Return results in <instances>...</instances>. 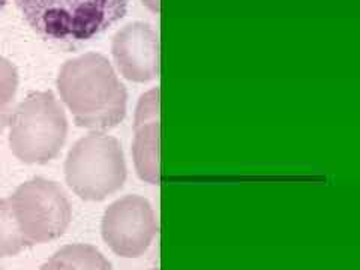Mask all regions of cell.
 I'll return each instance as SVG.
<instances>
[{
	"instance_id": "cell-11",
	"label": "cell",
	"mask_w": 360,
	"mask_h": 270,
	"mask_svg": "<svg viewBox=\"0 0 360 270\" xmlns=\"http://www.w3.org/2000/svg\"><path fill=\"white\" fill-rule=\"evenodd\" d=\"M17 74L6 60L0 59V111L13 110L17 94Z\"/></svg>"
},
{
	"instance_id": "cell-2",
	"label": "cell",
	"mask_w": 360,
	"mask_h": 270,
	"mask_svg": "<svg viewBox=\"0 0 360 270\" xmlns=\"http://www.w3.org/2000/svg\"><path fill=\"white\" fill-rule=\"evenodd\" d=\"M27 25L56 44H80L103 35L127 15L128 0H17Z\"/></svg>"
},
{
	"instance_id": "cell-6",
	"label": "cell",
	"mask_w": 360,
	"mask_h": 270,
	"mask_svg": "<svg viewBox=\"0 0 360 270\" xmlns=\"http://www.w3.org/2000/svg\"><path fill=\"white\" fill-rule=\"evenodd\" d=\"M101 231L116 255L139 258L149 250L158 234L155 210L144 197L127 195L108 206Z\"/></svg>"
},
{
	"instance_id": "cell-13",
	"label": "cell",
	"mask_w": 360,
	"mask_h": 270,
	"mask_svg": "<svg viewBox=\"0 0 360 270\" xmlns=\"http://www.w3.org/2000/svg\"><path fill=\"white\" fill-rule=\"evenodd\" d=\"M143 2L148 5L152 11H155V13L160 11V0H143Z\"/></svg>"
},
{
	"instance_id": "cell-9",
	"label": "cell",
	"mask_w": 360,
	"mask_h": 270,
	"mask_svg": "<svg viewBox=\"0 0 360 270\" xmlns=\"http://www.w3.org/2000/svg\"><path fill=\"white\" fill-rule=\"evenodd\" d=\"M39 270H112L111 263L92 245H65Z\"/></svg>"
},
{
	"instance_id": "cell-12",
	"label": "cell",
	"mask_w": 360,
	"mask_h": 270,
	"mask_svg": "<svg viewBox=\"0 0 360 270\" xmlns=\"http://www.w3.org/2000/svg\"><path fill=\"white\" fill-rule=\"evenodd\" d=\"M11 112L13 110L8 111H0V132H2L8 125H9V119H11Z\"/></svg>"
},
{
	"instance_id": "cell-7",
	"label": "cell",
	"mask_w": 360,
	"mask_h": 270,
	"mask_svg": "<svg viewBox=\"0 0 360 270\" xmlns=\"http://www.w3.org/2000/svg\"><path fill=\"white\" fill-rule=\"evenodd\" d=\"M112 53L120 72L128 80L146 83L160 74L158 35L143 22L127 26L115 39Z\"/></svg>"
},
{
	"instance_id": "cell-5",
	"label": "cell",
	"mask_w": 360,
	"mask_h": 270,
	"mask_svg": "<svg viewBox=\"0 0 360 270\" xmlns=\"http://www.w3.org/2000/svg\"><path fill=\"white\" fill-rule=\"evenodd\" d=\"M27 246L59 239L72 219V207L63 188L44 177L21 184L8 197Z\"/></svg>"
},
{
	"instance_id": "cell-15",
	"label": "cell",
	"mask_w": 360,
	"mask_h": 270,
	"mask_svg": "<svg viewBox=\"0 0 360 270\" xmlns=\"http://www.w3.org/2000/svg\"><path fill=\"white\" fill-rule=\"evenodd\" d=\"M149 270H158V269H149Z\"/></svg>"
},
{
	"instance_id": "cell-4",
	"label": "cell",
	"mask_w": 360,
	"mask_h": 270,
	"mask_svg": "<svg viewBox=\"0 0 360 270\" xmlns=\"http://www.w3.org/2000/svg\"><path fill=\"white\" fill-rule=\"evenodd\" d=\"M66 184L86 201H103L127 180V162L120 143L104 132L78 140L65 162Z\"/></svg>"
},
{
	"instance_id": "cell-3",
	"label": "cell",
	"mask_w": 360,
	"mask_h": 270,
	"mask_svg": "<svg viewBox=\"0 0 360 270\" xmlns=\"http://www.w3.org/2000/svg\"><path fill=\"white\" fill-rule=\"evenodd\" d=\"M8 127L11 150L26 164L54 160L68 135L65 110L51 92L30 94L11 112Z\"/></svg>"
},
{
	"instance_id": "cell-8",
	"label": "cell",
	"mask_w": 360,
	"mask_h": 270,
	"mask_svg": "<svg viewBox=\"0 0 360 270\" xmlns=\"http://www.w3.org/2000/svg\"><path fill=\"white\" fill-rule=\"evenodd\" d=\"M160 90L144 94L134 123V164L141 180L152 185L160 184Z\"/></svg>"
},
{
	"instance_id": "cell-14",
	"label": "cell",
	"mask_w": 360,
	"mask_h": 270,
	"mask_svg": "<svg viewBox=\"0 0 360 270\" xmlns=\"http://www.w3.org/2000/svg\"><path fill=\"white\" fill-rule=\"evenodd\" d=\"M6 2H8V0H0V11L4 9V6L6 5Z\"/></svg>"
},
{
	"instance_id": "cell-10",
	"label": "cell",
	"mask_w": 360,
	"mask_h": 270,
	"mask_svg": "<svg viewBox=\"0 0 360 270\" xmlns=\"http://www.w3.org/2000/svg\"><path fill=\"white\" fill-rule=\"evenodd\" d=\"M26 246L9 198H0V257H14Z\"/></svg>"
},
{
	"instance_id": "cell-1",
	"label": "cell",
	"mask_w": 360,
	"mask_h": 270,
	"mask_svg": "<svg viewBox=\"0 0 360 270\" xmlns=\"http://www.w3.org/2000/svg\"><path fill=\"white\" fill-rule=\"evenodd\" d=\"M59 92L82 128L105 132L127 116V89L110 65L96 56L66 65L59 77Z\"/></svg>"
}]
</instances>
